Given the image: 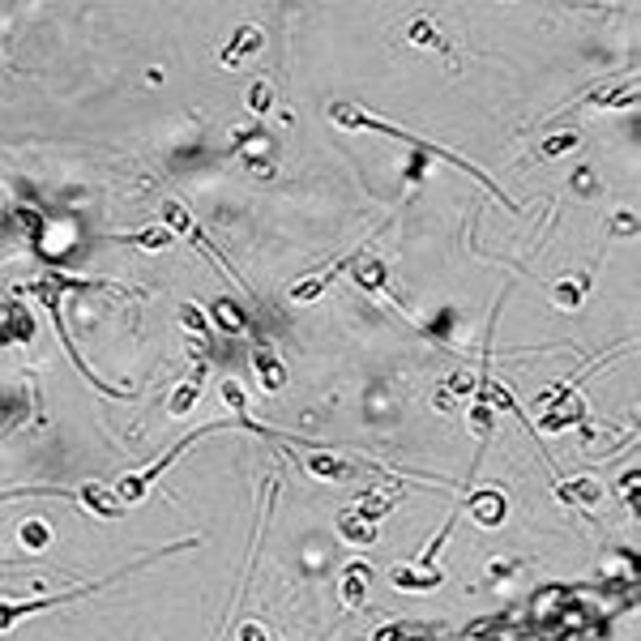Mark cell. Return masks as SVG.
<instances>
[{
	"label": "cell",
	"instance_id": "44dd1931",
	"mask_svg": "<svg viewBox=\"0 0 641 641\" xmlns=\"http://www.w3.org/2000/svg\"><path fill=\"white\" fill-rule=\"evenodd\" d=\"M492 427H496V411L488 402H475V407H471V432H475V441H488Z\"/></svg>",
	"mask_w": 641,
	"mask_h": 641
},
{
	"label": "cell",
	"instance_id": "83f0119b",
	"mask_svg": "<svg viewBox=\"0 0 641 641\" xmlns=\"http://www.w3.org/2000/svg\"><path fill=\"white\" fill-rule=\"evenodd\" d=\"M611 231H637V214H616V218H611Z\"/></svg>",
	"mask_w": 641,
	"mask_h": 641
},
{
	"label": "cell",
	"instance_id": "6da1fadb",
	"mask_svg": "<svg viewBox=\"0 0 641 641\" xmlns=\"http://www.w3.org/2000/svg\"><path fill=\"white\" fill-rule=\"evenodd\" d=\"M577 424H586V402L577 398V389H560L556 402L539 419V427L543 432H564V427H577Z\"/></svg>",
	"mask_w": 641,
	"mask_h": 641
},
{
	"label": "cell",
	"instance_id": "2e32d148",
	"mask_svg": "<svg viewBox=\"0 0 641 641\" xmlns=\"http://www.w3.org/2000/svg\"><path fill=\"white\" fill-rule=\"evenodd\" d=\"M389 581H394L398 591H432V586L441 581V573H419L411 564H398L394 573H389Z\"/></svg>",
	"mask_w": 641,
	"mask_h": 641
},
{
	"label": "cell",
	"instance_id": "7402d4cb",
	"mask_svg": "<svg viewBox=\"0 0 641 641\" xmlns=\"http://www.w3.org/2000/svg\"><path fill=\"white\" fill-rule=\"evenodd\" d=\"M180 321H184V329H193V334H201V338H210V334H214L210 316H206V308H201V304H184Z\"/></svg>",
	"mask_w": 641,
	"mask_h": 641
},
{
	"label": "cell",
	"instance_id": "30bf717a",
	"mask_svg": "<svg viewBox=\"0 0 641 641\" xmlns=\"http://www.w3.org/2000/svg\"><path fill=\"white\" fill-rule=\"evenodd\" d=\"M556 304L564 308V313H577L581 304H586V296H591V274H569V279H556Z\"/></svg>",
	"mask_w": 641,
	"mask_h": 641
},
{
	"label": "cell",
	"instance_id": "ac0fdd59",
	"mask_svg": "<svg viewBox=\"0 0 641 641\" xmlns=\"http://www.w3.org/2000/svg\"><path fill=\"white\" fill-rule=\"evenodd\" d=\"M17 539H22L26 552H43V547L51 543V527L43 522V517H26V522L17 527Z\"/></svg>",
	"mask_w": 641,
	"mask_h": 641
},
{
	"label": "cell",
	"instance_id": "3957f363",
	"mask_svg": "<svg viewBox=\"0 0 641 641\" xmlns=\"http://www.w3.org/2000/svg\"><path fill=\"white\" fill-rule=\"evenodd\" d=\"M78 500H82V505L95 513V517H103V522H112V517H124V505L115 500V492L107 488V483H99V479L82 483V488H78Z\"/></svg>",
	"mask_w": 641,
	"mask_h": 641
},
{
	"label": "cell",
	"instance_id": "8fae6325",
	"mask_svg": "<svg viewBox=\"0 0 641 641\" xmlns=\"http://www.w3.org/2000/svg\"><path fill=\"white\" fill-rule=\"evenodd\" d=\"M363 594H368V564L355 560V564H346L343 569V603L351 611L363 608Z\"/></svg>",
	"mask_w": 641,
	"mask_h": 641
},
{
	"label": "cell",
	"instance_id": "4dcf8cb0",
	"mask_svg": "<svg viewBox=\"0 0 641 641\" xmlns=\"http://www.w3.org/2000/svg\"><path fill=\"white\" fill-rule=\"evenodd\" d=\"M436 407H441V411H453V407H458V398L441 389V394H436Z\"/></svg>",
	"mask_w": 641,
	"mask_h": 641
},
{
	"label": "cell",
	"instance_id": "4316f807",
	"mask_svg": "<svg viewBox=\"0 0 641 641\" xmlns=\"http://www.w3.org/2000/svg\"><path fill=\"white\" fill-rule=\"evenodd\" d=\"M637 483H641V475H637V466H633V471L620 479V496L628 500V509H637Z\"/></svg>",
	"mask_w": 641,
	"mask_h": 641
},
{
	"label": "cell",
	"instance_id": "52a82bcc",
	"mask_svg": "<svg viewBox=\"0 0 641 641\" xmlns=\"http://www.w3.org/2000/svg\"><path fill=\"white\" fill-rule=\"evenodd\" d=\"M351 274H355V282H360L363 291H372V296H380L385 287H389V270H385V261L380 257H351V265H346Z\"/></svg>",
	"mask_w": 641,
	"mask_h": 641
},
{
	"label": "cell",
	"instance_id": "277c9868",
	"mask_svg": "<svg viewBox=\"0 0 641 641\" xmlns=\"http://www.w3.org/2000/svg\"><path fill=\"white\" fill-rule=\"evenodd\" d=\"M252 368H257V380H261L265 394H279L282 385H287V363L270 351V343H257V351H252Z\"/></svg>",
	"mask_w": 641,
	"mask_h": 641
},
{
	"label": "cell",
	"instance_id": "5bb4252c",
	"mask_svg": "<svg viewBox=\"0 0 641 641\" xmlns=\"http://www.w3.org/2000/svg\"><path fill=\"white\" fill-rule=\"evenodd\" d=\"M599 483L594 479H569V483H560V500H569V505H581V509H591V505H599Z\"/></svg>",
	"mask_w": 641,
	"mask_h": 641
},
{
	"label": "cell",
	"instance_id": "9a60e30c",
	"mask_svg": "<svg viewBox=\"0 0 641 641\" xmlns=\"http://www.w3.org/2000/svg\"><path fill=\"white\" fill-rule=\"evenodd\" d=\"M31 329H34L31 313H26L22 304H14L9 316H5V325H0V338H9V343H31Z\"/></svg>",
	"mask_w": 641,
	"mask_h": 641
},
{
	"label": "cell",
	"instance_id": "8992f818",
	"mask_svg": "<svg viewBox=\"0 0 641 641\" xmlns=\"http://www.w3.org/2000/svg\"><path fill=\"white\" fill-rule=\"evenodd\" d=\"M261 31H257V26H240V31L231 34V43L227 48H223V56H218V65L223 69H235L240 65V60H244V56H252V51H261Z\"/></svg>",
	"mask_w": 641,
	"mask_h": 641
},
{
	"label": "cell",
	"instance_id": "f546056e",
	"mask_svg": "<svg viewBox=\"0 0 641 641\" xmlns=\"http://www.w3.org/2000/svg\"><path fill=\"white\" fill-rule=\"evenodd\" d=\"M372 641H402V625H389V628H377Z\"/></svg>",
	"mask_w": 641,
	"mask_h": 641
},
{
	"label": "cell",
	"instance_id": "9c48e42d",
	"mask_svg": "<svg viewBox=\"0 0 641 641\" xmlns=\"http://www.w3.org/2000/svg\"><path fill=\"white\" fill-rule=\"evenodd\" d=\"M201 385H206V360H197V368L184 377V385L171 394V402H167V411H171V415H188V411H193V402L201 398Z\"/></svg>",
	"mask_w": 641,
	"mask_h": 641
},
{
	"label": "cell",
	"instance_id": "f1b7e54d",
	"mask_svg": "<svg viewBox=\"0 0 641 641\" xmlns=\"http://www.w3.org/2000/svg\"><path fill=\"white\" fill-rule=\"evenodd\" d=\"M240 641H270V633H265L261 625H252V620H248V625L240 628Z\"/></svg>",
	"mask_w": 641,
	"mask_h": 641
},
{
	"label": "cell",
	"instance_id": "7c38bea8",
	"mask_svg": "<svg viewBox=\"0 0 641 641\" xmlns=\"http://www.w3.org/2000/svg\"><path fill=\"white\" fill-rule=\"evenodd\" d=\"M338 535H343L346 543H355V547H368V543L377 539V527H372V522H363L355 509H343L338 513Z\"/></svg>",
	"mask_w": 641,
	"mask_h": 641
},
{
	"label": "cell",
	"instance_id": "7a4b0ae2",
	"mask_svg": "<svg viewBox=\"0 0 641 641\" xmlns=\"http://www.w3.org/2000/svg\"><path fill=\"white\" fill-rule=\"evenodd\" d=\"M505 492L500 488H479V492L466 496V513L475 517L479 527H500L505 522Z\"/></svg>",
	"mask_w": 641,
	"mask_h": 641
},
{
	"label": "cell",
	"instance_id": "d6986e66",
	"mask_svg": "<svg viewBox=\"0 0 641 641\" xmlns=\"http://www.w3.org/2000/svg\"><path fill=\"white\" fill-rule=\"evenodd\" d=\"M411 43L415 48H441V51H449V43H444V34L432 26V17H415L411 22Z\"/></svg>",
	"mask_w": 641,
	"mask_h": 641
},
{
	"label": "cell",
	"instance_id": "484cf974",
	"mask_svg": "<svg viewBox=\"0 0 641 641\" xmlns=\"http://www.w3.org/2000/svg\"><path fill=\"white\" fill-rule=\"evenodd\" d=\"M223 402H227L240 419H248V398H244V389H240L235 380H223Z\"/></svg>",
	"mask_w": 641,
	"mask_h": 641
},
{
	"label": "cell",
	"instance_id": "d4e9b609",
	"mask_svg": "<svg viewBox=\"0 0 641 641\" xmlns=\"http://www.w3.org/2000/svg\"><path fill=\"white\" fill-rule=\"evenodd\" d=\"M137 248H146V252H163L167 244H171V235H167L163 227H154V231H137V235H129Z\"/></svg>",
	"mask_w": 641,
	"mask_h": 641
},
{
	"label": "cell",
	"instance_id": "ffe728a7",
	"mask_svg": "<svg viewBox=\"0 0 641 641\" xmlns=\"http://www.w3.org/2000/svg\"><path fill=\"white\" fill-rule=\"evenodd\" d=\"M163 231L167 235H188L193 231V214H188V206L184 201H163Z\"/></svg>",
	"mask_w": 641,
	"mask_h": 641
},
{
	"label": "cell",
	"instance_id": "4fadbf2b",
	"mask_svg": "<svg viewBox=\"0 0 641 641\" xmlns=\"http://www.w3.org/2000/svg\"><path fill=\"white\" fill-rule=\"evenodd\" d=\"M346 265H351V257H343V261L334 265V270H325V274H316V279H304V282H296V287H291V299H296V304H308V299H316L321 296V291H325L329 282L338 279V274H343Z\"/></svg>",
	"mask_w": 641,
	"mask_h": 641
},
{
	"label": "cell",
	"instance_id": "603a6c76",
	"mask_svg": "<svg viewBox=\"0 0 641 641\" xmlns=\"http://www.w3.org/2000/svg\"><path fill=\"white\" fill-rule=\"evenodd\" d=\"M270 107H274V86H270V82H252V90H248V112L265 115Z\"/></svg>",
	"mask_w": 641,
	"mask_h": 641
},
{
	"label": "cell",
	"instance_id": "cb8c5ba5",
	"mask_svg": "<svg viewBox=\"0 0 641 641\" xmlns=\"http://www.w3.org/2000/svg\"><path fill=\"white\" fill-rule=\"evenodd\" d=\"M581 142H577V133H556V137H547L539 146L543 159H560V154H569V150H577Z\"/></svg>",
	"mask_w": 641,
	"mask_h": 641
},
{
	"label": "cell",
	"instance_id": "ba28073f",
	"mask_svg": "<svg viewBox=\"0 0 641 641\" xmlns=\"http://www.w3.org/2000/svg\"><path fill=\"white\" fill-rule=\"evenodd\" d=\"M206 316H210V325L223 329V334H248V313L235 304V299H227V296L214 299Z\"/></svg>",
	"mask_w": 641,
	"mask_h": 641
},
{
	"label": "cell",
	"instance_id": "e0dca14e",
	"mask_svg": "<svg viewBox=\"0 0 641 641\" xmlns=\"http://www.w3.org/2000/svg\"><path fill=\"white\" fill-rule=\"evenodd\" d=\"M308 471H313L316 479H351L355 475V466L343 458H334V453H313V458H308Z\"/></svg>",
	"mask_w": 641,
	"mask_h": 641
},
{
	"label": "cell",
	"instance_id": "5b68a950",
	"mask_svg": "<svg viewBox=\"0 0 641 641\" xmlns=\"http://www.w3.org/2000/svg\"><path fill=\"white\" fill-rule=\"evenodd\" d=\"M398 500H402V488H372V492H363L360 500H355V513H360L363 522H372V527H377L380 517H389V513H394Z\"/></svg>",
	"mask_w": 641,
	"mask_h": 641
}]
</instances>
